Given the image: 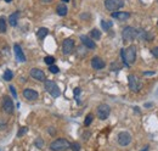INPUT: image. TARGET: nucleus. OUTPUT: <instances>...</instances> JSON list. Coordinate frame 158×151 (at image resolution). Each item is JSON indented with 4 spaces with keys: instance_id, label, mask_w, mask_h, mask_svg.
Wrapping results in <instances>:
<instances>
[{
    "instance_id": "f257e3e1",
    "label": "nucleus",
    "mask_w": 158,
    "mask_h": 151,
    "mask_svg": "<svg viewBox=\"0 0 158 151\" xmlns=\"http://www.w3.org/2000/svg\"><path fill=\"white\" fill-rule=\"evenodd\" d=\"M120 56H122V60L124 62V65L127 67H129L130 65H133L136 60V48L134 45L127 48V49H122L120 51Z\"/></svg>"
},
{
    "instance_id": "f03ea898",
    "label": "nucleus",
    "mask_w": 158,
    "mask_h": 151,
    "mask_svg": "<svg viewBox=\"0 0 158 151\" xmlns=\"http://www.w3.org/2000/svg\"><path fill=\"white\" fill-rule=\"evenodd\" d=\"M71 149V143L67 139H56L50 144L51 151H64Z\"/></svg>"
},
{
    "instance_id": "7ed1b4c3",
    "label": "nucleus",
    "mask_w": 158,
    "mask_h": 151,
    "mask_svg": "<svg viewBox=\"0 0 158 151\" xmlns=\"http://www.w3.org/2000/svg\"><path fill=\"white\" fill-rule=\"evenodd\" d=\"M44 85H45V90L51 95L52 97H59L60 95H61V90H60L59 85L54 80H45Z\"/></svg>"
},
{
    "instance_id": "20e7f679",
    "label": "nucleus",
    "mask_w": 158,
    "mask_h": 151,
    "mask_svg": "<svg viewBox=\"0 0 158 151\" xmlns=\"http://www.w3.org/2000/svg\"><path fill=\"white\" fill-rule=\"evenodd\" d=\"M122 36H123V41L124 43H130L131 40H134L136 38V29L130 27V26H128V27H125L123 29Z\"/></svg>"
},
{
    "instance_id": "39448f33",
    "label": "nucleus",
    "mask_w": 158,
    "mask_h": 151,
    "mask_svg": "<svg viewBox=\"0 0 158 151\" xmlns=\"http://www.w3.org/2000/svg\"><path fill=\"white\" fill-rule=\"evenodd\" d=\"M105 6L108 11L114 12L124 6V0H105Z\"/></svg>"
},
{
    "instance_id": "423d86ee",
    "label": "nucleus",
    "mask_w": 158,
    "mask_h": 151,
    "mask_svg": "<svg viewBox=\"0 0 158 151\" xmlns=\"http://www.w3.org/2000/svg\"><path fill=\"white\" fill-rule=\"evenodd\" d=\"M128 82H129V88H130L131 92H134V93L140 92V89H141V83H140V80H139V78L136 76L129 75Z\"/></svg>"
},
{
    "instance_id": "0eeeda50",
    "label": "nucleus",
    "mask_w": 158,
    "mask_h": 151,
    "mask_svg": "<svg viewBox=\"0 0 158 151\" xmlns=\"http://www.w3.org/2000/svg\"><path fill=\"white\" fill-rule=\"evenodd\" d=\"M110 113H111V107L107 104H101L98 107V110H96V114H98V117H99L100 119L108 118Z\"/></svg>"
},
{
    "instance_id": "6e6552de",
    "label": "nucleus",
    "mask_w": 158,
    "mask_h": 151,
    "mask_svg": "<svg viewBox=\"0 0 158 151\" xmlns=\"http://www.w3.org/2000/svg\"><path fill=\"white\" fill-rule=\"evenodd\" d=\"M74 49V40L68 38V39H64L63 43H62V53L64 55H69Z\"/></svg>"
},
{
    "instance_id": "1a4fd4ad",
    "label": "nucleus",
    "mask_w": 158,
    "mask_h": 151,
    "mask_svg": "<svg viewBox=\"0 0 158 151\" xmlns=\"http://www.w3.org/2000/svg\"><path fill=\"white\" fill-rule=\"evenodd\" d=\"M131 143V135L128 132H120L118 134V144L120 146H127Z\"/></svg>"
},
{
    "instance_id": "9d476101",
    "label": "nucleus",
    "mask_w": 158,
    "mask_h": 151,
    "mask_svg": "<svg viewBox=\"0 0 158 151\" xmlns=\"http://www.w3.org/2000/svg\"><path fill=\"white\" fill-rule=\"evenodd\" d=\"M14 109H15V106H14L12 100H11L10 97L5 96V97H4V100H2V110H4L6 113H9V114H10V113L14 112Z\"/></svg>"
},
{
    "instance_id": "9b49d317",
    "label": "nucleus",
    "mask_w": 158,
    "mask_h": 151,
    "mask_svg": "<svg viewBox=\"0 0 158 151\" xmlns=\"http://www.w3.org/2000/svg\"><path fill=\"white\" fill-rule=\"evenodd\" d=\"M31 77L34 78L35 80H39V82H45L46 80V77H45V73L39 70V68H32L31 70Z\"/></svg>"
},
{
    "instance_id": "f8f14e48",
    "label": "nucleus",
    "mask_w": 158,
    "mask_h": 151,
    "mask_svg": "<svg viewBox=\"0 0 158 151\" xmlns=\"http://www.w3.org/2000/svg\"><path fill=\"white\" fill-rule=\"evenodd\" d=\"M91 66H93V68L94 70H102V68H105V66H106V63H105V61L99 56H95L93 57V60H91Z\"/></svg>"
},
{
    "instance_id": "ddd939ff",
    "label": "nucleus",
    "mask_w": 158,
    "mask_h": 151,
    "mask_svg": "<svg viewBox=\"0 0 158 151\" xmlns=\"http://www.w3.org/2000/svg\"><path fill=\"white\" fill-rule=\"evenodd\" d=\"M23 96L29 101H34L39 97V94H38V92H35L33 89H24L23 90Z\"/></svg>"
},
{
    "instance_id": "4468645a",
    "label": "nucleus",
    "mask_w": 158,
    "mask_h": 151,
    "mask_svg": "<svg viewBox=\"0 0 158 151\" xmlns=\"http://www.w3.org/2000/svg\"><path fill=\"white\" fill-rule=\"evenodd\" d=\"M14 53H15V57L17 58V61H20V62H24L26 61L24 53L22 51V49H21V46L19 44H15L14 45Z\"/></svg>"
},
{
    "instance_id": "2eb2a0df",
    "label": "nucleus",
    "mask_w": 158,
    "mask_h": 151,
    "mask_svg": "<svg viewBox=\"0 0 158 151\" xmlns=\"http://www.w3.org/2000/svg\"><path fill=\"white\" fill-rule=\"evenodd\" d=\"M80 40H81V43H83L88 49H95V48H96V44H95L94 39H91V38L86 37V36H81V37H80Z\"/></svg>"
},
{
    "instance_id": "dca6fc26",
    "label": "nucleus",
    "mask_w": 158,
    "mask_h": 151,
    "mask_svg": "<svg viewBox=\"0 0 158 151\" xmlns=\"http://www.w3.org/2000/svg\"><path fill=\"white\" fill-rule=\"evenodd\" d=\"M112 17L116 19H119V21H125V19H128L130 17V14L129 12H124V11H122V12H112Z\"/></svg>"
},
{
    "instance_id": "f3484780",
    "label": "nucleus",
    "mask_w": 158,
    "mask_h": 151,
    "mask_svg": "<svg viewBox=\"0 0 158 151\" xmlns=\"http://www.w3.org/2000/svg\"><path fill=\"white\" fill-rule=\"evenodd\" d=\"M67 11H68V9H67V6L64 4H60V5H57V7H56V12H57V15H60V16H66L67 15Z\"/></svg>"
},
{
    "instance_id": "a211bd4d",
    "label": "nucleus",
    "mask_w": 158,
    "mask_h": 151,
    "mask_svg": "<svg viewBox=\"0 0 158 151\" xmlns=\"http://www.w3.org/2000/svg\"><path fill=\"white\" fill-rule=\"evenodd\" d=\"M19 16H20L19 12H14V14L10 15V17H9V23H10L12 27H15V26L17 24V22H19Z\"/></svg>"
},
{
    "instance_id": "6ab92c4d",
    "label": "nucleus",
    "mask_w": 158,
    "mask_h": 151,
    "mask_svg": "<svg viewBox=\"0 0 158 151\" xmlns=\"http://www.w3.org/2000/svg\"><path fill=\"white\" fill-rule=\"evenodd\" d=\"M48 33H49V29L48 28H45V27H43V28H39L38 29V32H37V37L38 39H44V38L48 36Z\"/></svg>"
},
{
    "instance_id": "aec40b11",
    "label": "nucleus",
    "mask_w": 158,
    "mask_h": 151,
    "mask_svg": "<svg viewBox=\"0 0 158 151\" xmlns=\"http://www.w3.org/2000/svg\"><path fill=\"white\" fill-rule=\"evenodd\" d=\"M101 27H102L103 31H108V29H111V27H112V22H111V21L102 19V21H101Z\"/></svg>"
},
{
    "instance_id": "412c9836",
    "label": "nucleus",
    "mask_w": 158,
    "mask_h": 151,
    "mask_svg": "<svg viewBox=\"0 0 158 151\" xmlns=\"http://www.w3.org/2000/svg\"><path fill=\"white\" fill-rule=\"evenodd\" d=\"M90 37L91 39H96V40H99L100 38H101V32H100L99 29H93L91 32H90Z\"/></svg>"
},
{
    "instance_id": "4be33fe9",
    "label": "nucleus",
    "mask_w": 158,
    "mask_h": 151,
    "mask_svg": "<svg viewBox=\"0 0 158 151\" xmlns=\"http://www.w3.org/2000/svg\"><path fill=\"white\" fill-rule=\"evenodd\" d=\"M4 79L5 80H7V82H10L12 78H14V73H12V71H10V70H6L5 72H4Z\"/></svg>"
},
{
    "instance_id": "5701e85b",
    "label": "nucleus",
    "mask_w": 158,
    "mask_h": 151,
    "mask_svg": "<svg viewBox=\"0 0 158 151\" xmlns=\"http://www.w3.org/2000/svg\"><path fill=\"white\" fill-rule=\"evenodd\" d=\"M6 32V19L5 17H0V33Z\"/></svg>"
},
{
    "instance_id": "b1692460",
    "label": "nucleus",
    "mask_w": 158,
    "mask_h": 151,
    "mask_svg": "<svg viewBox=\"0 0 158 151\" xmlns=\"http://www.w3.org/2000/svg\"><path fill=\"white\" fill-rule=\"evenodd\" d=\"M44 62L46 63V65H54V62H55V57L54 56H46L44 57Z\"/></svg>"
},
{
    "instance_id": "393cba45",
    "label": "nucleus",
    "mask_w": 158,
    "mask_h": 151,
    "mask_svg": "<svg viewBox=\"0 0 158 151\" xmlns=\"http://www.w3.org/2000/svg\"><path fill=\"white\" fill-rule=\"evenodd\" d=\"M93 118H94V116H93L91 113H89V114L86 116V118H85L84 124H85V126H90V124H91V122H93Z\"/></svg>"
},
{
    "instance_id": "a878e982",
    "label": "nucleus",
    "mask_w": 158,
    "mask_h": 151,
    "mask_svg": "<svg viewBox=\"0 0 158 151\" xmlns=\"http://www.w3.org/2000/svg\"><path fill=\"white\" fill-rule=\"evenodd\" d=\"M27 132H28V128H27V127H22L20 131H19V133H17V136H19V138H21L23 134H26Z\"/></svg>"
},
{
    "instance_id": "bb28decb",
    "label": "nucleus",
    "mask_w": 158,
    "mask_h": 151,
    "mask_svg": "<svg viewBox=\"0 0 158 151\" xmlns=\"http://www.w3.org/2000/svg\"><path fill=\"white\" fill-rule=\"evenodd\" d=\"M49 70H50V72H51V73H59V67H57V66H55V65H50V68H49Z\"/></svg>"
},
{
    "instance_id": "cd10ccee",
    "label": "nucleus",
    "mask_w": 158,
    "mask_h": 151,
    "mask_svg": "<svg viewBox=\"0 0 158 151\" xmlns=\"http://www.w3.org/2000/svg\"><path fill=\"white\" fill-rule=\"evenodd\" d=\"M71 149L73 151H79L80 150V145L78 143H73V144H71Z\"/></svg>"
},
{
    "instance_id": "c85d7f7f",
    "label": "nucleus",
    "mask_w": 158,
    "mask_h": 151,
    "mask_svg": "<svg viewBox=\"0 0 158 151\" xmlns=\"http://www.w3.org/2000/svg\"><path fill=\"white\" fill-rule=\"evenodd\" d=\"M9 88H10V92H11V94L14 95L15 97H17V93H16V90H15V87H14V85H10Z\"/></svg>"
},
{
    "instance_id": "c756f323",
    "label": "nucleus",
    "mask_w": 158,
    "mask_h": 151,
    "mask_svg": "<svg viewBox=\"0 0 158 151\" xmlns=\"http://www.w3.org/2000/svg\"><path fill=\"white\" fill-rule=\"evenodd\" d=\"M151 53H152V55L156 57V58H158V46L157 48H153V49L151 50Z\"/></svg>"
},
{
    "instance_id": "7c9ffc66",
    "label": "nucleus",
    "mask_w": 158,
    "mask_h": 151,
    "mask_svg": "<svg viewBox=\"0 0 158 151\" xmlns=\"http://www.w3.org/2000/svg\"><path fill=\"white\" fill-rule=\"evenodd\" d=\"M35 145H37V148H43V140L41 139H37Z\"/></svg>"
},
{
    "instance_id": "2f4dec72",
    "label": "nucleus",
    "mask_w": 158,
    "mask_h": 151,
    "mask_svg": "<svg viewBox=\"0 0 158 151\" xmlns=\"http://www.w3.org/2000/svg\"><path fill=\"white\" fill-rule=\"evenodd\" d=\"M43 2H51V0H41Z\"/></svg>"
},
{
    "instance_id": "473e14b6",
    "label": "nucleus",
    "mask_w": 158,
    "mask_h": 151,
    "mask_svg": "<svg viewBox=\"0 0 158 151\" xmlns=\"http://www.w3.org/2000/svg\"><path fill=\"white\" fill-rule=\"evenodd\" d=\"M147 150H148V146H146V148H145L143 150H141V151H147Z\"/></svg>"
},
{
    "instance_id": "72a5a7b5",
    "label": "nucleus",
    "mask_w": 158,
    "mask_h": 151,
    "mask_svg": "<svg viewBox=\"0 0 158 151\" xmlns=\"http://www.w3.org/2000/svg\"><path fill=\"white\" fill-rule=\"evenodd\" d=\"M5 1H6V2H11L12 0H5Z\"/></svg>"
},
{
    "instance_id": "f704fd0d",
    "label": "nucleus",
    "mask_w": 158,
    "mask_h": 151,
    "mask_svg": "<svg viewBox=\"0 0 158 151\" xmlns=\"http://www.w3.org/2000/svg\"><path fill=\"white\" fill-rule=\"evenodd\" d=\"M63 1H64V2H68V1H69V0H63Z\"/></svg>"
},
{
    "instance_id": "c9c22d12",
    "label": "nucleus",
    "mask_w": 158,
    "mask_h": 151,
    "mask_svg": "<svg viewBox=\"0 0 158 151\" xmlns=\"http://www.w3.org/2000/svg\"><path fill=\"white\" fill-rule=\"evenodd\" d=\"M157 1H158V0H157Z\"/></svg>"
}]
</instances>
